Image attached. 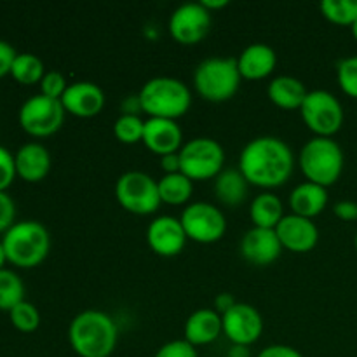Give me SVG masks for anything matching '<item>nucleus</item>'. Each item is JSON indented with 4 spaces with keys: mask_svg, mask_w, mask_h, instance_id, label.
<instances>
[{
    "mask_svg": "<svg viewBox=\"0 0 357 357\" xmlns=\"http://www.w3.org/2000/svg\"><path fill=\"white\" fill-rule=\"evenodd\" d=\"M293 167L295 155L284 139L278 136H258L243 149L237 169L250 185L275 188L291 178Z\"/></svg>",
    "mask_w": 357,
    "mask_h": 357,
    "instance_id": "obj_1",
    "label": "nucleus"
},
{
    "mask_svg": "<svg viewBox=\"0 0 357 357\" xmlns=\"http://www.w3.org/2000/svg\"><path fill=\"white\" fill-rule=\"evenodd\" d=\"M117 340L119 328L107 312L87 309L70 321L68 342L79 357H110Z\"/></svg>",
    "mask_w": 357,
    "mask_h": 357,
    "instance_id": "obj_2",
    "label": "nucleus"
},
{
    "mask_svg": "<svg viewBox=\"0 0 357 357\" xmlns=\"http://www.w3.org/2000/svg\"><path fill=\"white\" fill-rule=\"evenodd\" d=\"M142 112L150 117L176 121L192 105V91L183 80L174 77H153L138 93Z\"/></svg>",
    "mask_w": 357,
    "mask_h": 357,
    "instance_id": "obj_3",
    "label": "nucleus"
},
{
    "mask_svg": "<svg viewBox=\"0 0 357 357\" xmlns=\"http://www.w3.org/2000/svg\"><path fill=\"white\" fill-rule=\"evenodd\" d=\"M7 261L21 268H33L45 260L51 250V236L40 222H16L2 237Z\"/></svg>",
    "mask_w": 357,
    "mask_h": 357,
    "instance_id": "obj_4",
    "label": "nucleus"
},
{
    "mask_svg": "<svg viewBox=\"0 0 357 357\" xmlns=\"http://www.w3.org/2000/svg\"><path fill=\"white\" fill-rule=\"evenodd\" d=\"M298 164L307 181L328 188L342 176L345 164L344 150L333 138L316 136L302 146Z\"/></svg>",
    "mask_w": 357,
    "mask_h": 357,
    "instance_id": "obj_5",
    "label": "nucleus"
},
{
    "mask_svg": "<svg viewBox=\"0 0 357 357\" xmlns=\"http://www.w3.org/2000/svg\"><path fill=\"white\" fill-rule=\"evenodd\" d=\"M194 87L197 94L211 103H222L236 96L241 86V73L236 58L213 56L195 66Z\"/></svg>",
    "mask_w": 357,
    "mask_h": 357,
    "instance_id": "obj_6",
    "label": "nucleus"
},
{
    "mask_svg": "<svg viewBox=\"0 0 357 357\" xmlns=\"http://www.w3.org/2000/svg\"><path fill=\"white\" fill-rule=\"evenodd\" d=\"M225 150L222 143L213 138L199 136L183 143L180 150L181 173L192 181L216 178L223 171Z\"/></svg>",
    "mask_w": 357,
    "mask_h": 357,
    "instance_id": "obj_7",
    "label": "nucleus"
},
{
    "mask_svg": "<svg viewBox=\"0 0 357 357\" xmlns=\"http://www.w3.org/2000/svg\"><path fill=\"white\" fill-rule=\"evenodd\" d=\"M115 197L132 215H152L160 206L159 183L143 171H126L115 183Z\"/></svg>",
    "mask_w": 357,
    "mask_h": 357,
    "instance_id": "obj_8",
    "label": "nucleus"
},
{
    "mask_svg": "<svg viewBox=\"0 0 357 357\" xmlns=\"http://www.w3.org/2000/svg\"><path fill=\"white\" fill-rule=\"evenodd\" d=\"M303 122L316 136L333 138L344 126V107L333 93L326 89L309 91L300 107Z\"/></svg>",
    "mask_w": 357,
    "mask_h": 357,
    "instance_id": "obj_9",
    "label": "nucleus"
},
{
    "mask_svg": "<svg viewBox=\"0 0 357 357\" xmlns=\"http://www.w3.org/2000/svg\"><path fill=\"white\" fill-rule=\"evenodd\" d=\"M65 108L61 100L44 96V94H35L28 98L20 108V124L28 135L44 138V136L54 135L65 122Z\"/></svg>",
    "mask_w": 357,
    "mask_h": 357,
    "instance_id": "obj_10",
    "label": "nucleus"
},
{
    "mask_svg": "<svg viewBox=\"0 0 357 357\" xmlns=\"http://www.w3.org/2000/svg\"><path fill=\"white\" fill-rule=\"evenodd\" d=\"M188 239L201 244H213L227 232V218L222 209L209 202H192L180 216Z\"/></svg>",
    "mask_w": 357,
    "mask_h": 357,
    "instance_id": "obj_11",
    "label": "nucleus"
},
{
    "mask_svg": "<svg viewBox=\"0 0 357 357\" xmlns=\"http://www.w3.org/2000/svg\"><path fill=\"white\" fill-rule=\"evenodd\" d=\"M211 13L201 2H185L169 16V33L183 45L199 44L211 30Z\"/></svg>",
    "mask_w": 357,
    "mask_h": 357,
    "instance_id": "obj_12",
    "label": "nucleus"
},
{
    "mask_svg": "<svg viewBox=\"0 0 357 357\" xmlns=\"http://www.w3.org/2000/svg\"><path fill=\"white\" fill-rule=\"evenodd\" d=\"M223 335L232 342V345L250 347L264 333V317L257 307L250 303L237 302L230 310L222 316Z\"/></svg>",
    "mask_w": 357,
    "mask_h": 357,
    "instance_id": "obj_13",
    "label": "nucleus"
},
{
    "mask_svg": "<svg viewBox=\"0 0 357 357\" xmlns=\"http://www.w3.org/2000/svg\"><path fill=\"white\" fill-rule=\"evenodd\" d=\"M187 239L188 237L180 218H174L171 215L157 216L146 229V243L150 250L164 258L180 255L187 244Z\"/></svg>",
    "mask_w": 357,
    "mask_h": 357,
    "instance_id": "obj_14",
    "label": "nucleus"
},
{
    "mask_svg": "<svg viewBox=\"0 0 357 357\" xmlns=\"http://www.w3.org/2000/svg\"><path fill=\"white\" fill-rule=\"evenodd\" d=\"M279 241L282 248L293 253H307L312 251L319 243V229L316 223L305 216H298L295 213L282 216L281 222L275 227Z\"/></svg>",
    "mask_w": 357,
    "mask_h": 357,
    "instance_id": "obj_15",
    "label": "nucleus"
},
{
    "mask_svg": "<svg viewBox=\"0 0 357 357\" xmlns=\"http://www.w3.org/2000/svg\"><path fill=\"white\" fill-rule=\"evenodd\" d=\"M282 244L279 241L275 229H260L253 227L241 239V255L250 264L265 267L281 257Z\"/></svg>",
    "mask_w": 357,
    "mask_h": 357,
    "instance_id": "obj_16",
    "label": "nucleus"
},
{
    "mask_svg": "<svg viewBox=\"0 0 357 357\" xmlns=\"http://www.w3.org/2000/svg\"><path fill=\"white\" fill-rule=\"evenodd\" d=\"M61 105L66 114L80 119H89L100 114L105 107V93L98 84L89 80L72 82L61 96Z\"/></svg>",
    "mask_w": 357,
    "mask_h": 357,
    "instance_id": "obj_17",
    "label": "nucleus"
},
{
    "mask_svg": "<svg viewBox=\"0 0 357 357\" xmlns=\"http://www.w3.org/2000/svg\"><path fill=\"white\" fill-rule=\"evenodd\" d=\"M142 142L150 152L164 157L167 153L180 152L183 146V131L176 121L150 117L145 121Z\"/></svg>",
    "mask_w": 357,
    "mask_h": 357,
    "instance_id": "obj_18",
    "label": "nucleus"
},
{
    "mask_svg": "<svg viewBox=\"0 0 357 357\" xmlns=\"http://www.w3.org/2000/svg\"><path fill=\"white\" fill-rule=\"evenodd\" d=\"M14 160H16V173L30 183L44 180L52 164L49 150L37 142L24 143L23 146H20V150L14 153Z\"/></svg>",
    "mask_w": 357,
    "mask_h": 357,
    "instance_id": "obj_19",
    "label": "nucleus"
},
{
    "mask_svg": "<svg viewBox=\"0 0 357 357\" xmlns=\"http://www.w3.org/2000/svg\"><path fill=\"white\" fill-rule=\"evenodd\" d=\"M278 65V54L271 45L257 42L244 49L237 58V68L243 79L260 80L271 75Z\"/></svg>",
    "mask_w": 357,
    "mask_h": 357,
    "instance_id": "obj_20",
    "label": "nucleus"
},
{
    "mask_svg": "<svg viewBox=\"0 0 357 357\" xmlns=\"http://www.w3.org/2000/svg\"><path fill=\"white\" fill-rule=\"evenodd\" d=\"M185 340L194 347L213 344L223 333L222 316L215 309H197L185 321Z\"/></svg>",
    "mask_w": 357,
    "mask_h": 357,
    "instance_id": "obj_21",
    "label": "nucleus"
},
{
    "mask_svg": "<svg viewBox=\"0 0 357 357\" xmlns=\"http://www.w3.org/2000/svg\"><path fill=\"white\" fill-rule=\"evenodd\" d=\"M328 204V190L312 181H303L296 185L289 194V208L291 213L312 220L321 215Z\"/></svg>",
    "mask_w": 357,
    "mask_h": 357,
    "instance_id": "obj_22",
    "label": "nucleus"
},
{
    "mask_svg": "<svg viewBox=\"0 0 357 357\" xmlns=\"http://www.w3.org/2000/svg\"><path fill=\"white\" fill-rule=\"evenodd\" d=\"M307 93L309 91H307L305 84L291 75L275 77L267 87V94L272 103L284 110H300Z\"/></svg>",
    "mask_w": 357,
    "mask_h": 357,
    "instance_id": "obj_23",
    "label": "nucleus"
},
{
    "mask_svg": "<svg viewBox=\"0 0 357 357\" xmlns=\"http://www.w3.org/2000/svg\"><path fill=\"white\" fill-rule=\"evenodd\" d=\"M248 180L239 169H223L215 178V195L222 204L239 206L246 201Z\"/></svg>",
    "mask_w": 357,
    "mask_h": 357,
    "instance_id": "obj_24",
    "label": "nucleus"
},
{
    "mask_svg": "<svg viewBox=\"0 0 357 357\" xmlns=\"http://www.w3.org/2000/svg\"><path fill=\"white\" fill-rule=\"evenodd\" d=\"M284 211H282V202L272 192L258 194L250 204V218L255 227L260 229H275L281 222Z\"/></svg>",
    "mask_w": 357,
    "mask_h": 357,
    "instance_id": "obj_25",
    "label": "nucleus"
},
{
    "mask_svg": "<svg viewBox=\"0 0 357 357\" xmlns=\"http://www.w3.org/2000/svg\"><path fill=\"white\" fill-rule=\"evenodd\" d=\"M157 183H159L160 201L171 206L185 204L194 194V181L183 173L164 174L160 180H157Z\"/></svg>",
    "mask_w": 357,
    "mask_h": 357,
    "instance_id": "obj_26",
    "label": "nucleus"
},
{
    "mask_svg": "<svg viewBox=\"0 0 357 357\" xmlns=\"http://www.w3.org/2000/svg\"><path fill=\"white\" fill-rule=\"evenodd\" d=\"M10 75L14 77V80H17L20 84H24V86L37 84L45 75L44 63H42V59L38 56L31 54V52H20L13 63Z\"/></svg>",
    "mask_w": 357,
    "mask_h": 357,
    "instance_id": "obj_27",
    "label": "nucleus"
},
{
    "mask_svg": "<svg viewBox=\"0 0 357 357\" xmlns=\"http://www.w3.org/2000/svg\"><path fill=\"white\" fill-rule=\"evenodd\" d=\"M24 300V284L16 272L9 268L0 271V310H7Z\"/></svg>",
    "mask_w": 357,
    "mask_h": 357,
    "instance_id": "obj_28",
    "label": "nucleus"
},
{
    "mask_svg": "<svg viewBox=\"0 0 357 357\" xmlns=\"http://www.w3.org/2000/svg\"><path fill=\"white\" fill-rule=\"evenodd\" d=\"M319 9L328 21L340 26H352L357 20V0H323Z\"/></svg>",
    "mask_w": 357,
    "mask_h": 357,
    "instance_id": "obj_29",
    "label": "nucleus"
},
{
    "mask_svg": "<svg viewBox=\"0 0 357 357\" xmlns=\"http://www.w3.org/2000/svg\"><path fill=\"white\" fill-rule=\"evenodd\" d=\"M145 121L136 114H122L114 124V135L124 145H135L143 139Z\"/></svg>",
    "mask_w": 357,
    "mask_h": 357,
    "instance_id": "obj_30",
    "label": "nucleus"
},
{
    "mask_svg": "<svg viewBox=\"0 0 357 357\" xmlns=\"http://www.w3.org/2000/svg\"><path fill=\"white\" fill-rule=\"evenodd\" d=\"M9 316L13 326L16 330L23 331V333H31V331L40 326V312H38L33 303L26 302V300L17 303L14 309H10Z\"/></svg>",
    "mask_w": 357,
    "mask_h": 357,
    "instance_id": "obj_31",
    "label": "nucleus"
},
{
    "mask_svg": "<svg viewBox=\"0 0 357 357\" xmlns=\"http://www.w3.org/2000/svg\"><path fill=\"white\" fill-rule=\"evenodd\" d=\"M337 80L347 96L357 100V56H347L338 61Z\"/></svg>",
    "mask_w": 357,
    "mask_h": 357,
    "instance_id": "obj_32",
    "label": "nucleus"
},
{
    "mask_svg": "<svg viewBox=\"0 0 357 357\" xmlns=\"http://www.w3.org/2000/svg\"><path fill=\"white\" fill-rule=\"evenodd\" d=\"M66 87H68V84H66L65 75L61 72H58V70L45 72V75L40 80V94L54 98V100H61Z\"/></svg>",
    "mask_w": 357,
    "mask_h": 357,
    "instance_id": "obj_33",
    "label": "nucleus"
},
{
    "mask_svg": "<svg viewBox=\"0 0 357 357\" xmlns=\"http://www.w3.org/2000/svg\"><path fill=\"white\" fill-rule=\"evenodd\" d=\"M16 160L14 155L0 145V192H6L16 178Z\"/></svg>",
    "mask_w": 357,
    "mask_h": 357,
    "instance_id": "obj_34",
    "label": "nucleus"
},
{
    "mask_svg": "<svg viewBox=\"0 0 357 357\" xmlns=\"http://www.w3.org/2000/svg\"><path fill=\"white\" fill-rule=\"evenodd\" d=\"M153 357H199L197 351L192 344H188L187 340H171L167 344H164L162 347H159V351L155 352Z\"/></svg>",
    "mask_w": 357,
    "mask_h": 357,
    "instance_id": "obj_35",
    "label": "nucleus"
},
{
    "mask_svg": "<svg viewBox=\"0 0 357 357\" xmlns=\"http://www.w3.org/2000/svg\"><path fill=\"white\" fill-rule=\"evenodd\" d=\"M16 218V204L7 192H0V232L6 234L14 225Z\"/></svg>",
    "mask_w": 357,
    "mask_h": 357,
    "instance_id": "obj_36",
    "label": "nucleus"
},
{
    "mask_svg": "<svg viewBox=\"0 0 357 357\" xmlns=\"http://www.w3.org/2000/svg\"><path fill=\"white\" fill-rule=\"evenodd\" d=\"M16 49H14L9 42L0 38V77L10 73V68H13V63L14 59H16Z\"/></svg>",
    "mask_w": 357,
    "mask_h": 357,
    "instance_id": "obj_37",
    "label": "nucleus"
},
{
    "mask_svg": "<svg viewBox=\"0 0 357 357\" xmlns=\"http://www.w3.org/2000/svg\"><path fill=\"white\" fill-rule=\"evenodd\" d=\"M333 213L337 218L344 220V222H356L357 220V202L354 201H338L333 206Z\"/></svg>",
    "mask_w": 357,
    "mask_h": 357,
    "instance_id": "obj_38",
    "label": "nucleus"
},
{
    "mask_svg": "<svg viewBox=\"0 0 357 357\" xmlns=\"http://www.w3.org/2000/svg\"><path fill=\"white\" fill-rule=\"evenodd\" d=\"M257 357H303V356L300 354L295 347H291V345L275 344V345H268V347H265Z\"/></svg>",
    "mask_w": 357,
    "mask_h": 357,
    "instance_id": "obj_39",
    "label": "nucleus"
},
{
    "mask_svg": "<svg viewBox=\"0 0 357 357\" xmlns=\"http://www.w3.org/2000/svg\"><path fill=\"white\" fill-rule=\"evenodd\" d=\"M160 167H162V169H164V174L181 173L180 152H176V153H167V155L160 157Z\"/></svg>",
    "mask_w": 357,
    "mask_h": 357,
    "instance_id": "obj_40",
    "label": "nucleus"
},
{
    "mask_svg": "<svg viewBox=\"0 0 357 357\" xmlns=\"http://www.w3.org/2000/svg\"><path fill=\"white\" fill-rule=\"evenodd\" d=\"M236 303H237L236 298H234L230 293H220V295L215 298V310L220 314V316H223V314H225L227 310L232 309Z\"/></svg>",
    "mask_w": 357,
    "mask_h": 357,
    "instance_id": "obj_41",
    "label": "nucleus"
},
{
    "mask_svg": "<svg viewBox=\"0 0 357 357\" xmlns=\"http://www.w3.org/2000/svg\"><path fill=\"white\" fill-rule=\"evenodd\" d=\"M201 3L209 10V13H213V10L223 9V7L229 6V0H201Z\"/></svg>",
    "mask_w": 357,
    "mask_h": 357,
    "instance_id": "obj_42",
    "label": "nucleus"
},
{
    "mask_svg": "<svg viewBox=\"0 0 357 357\" xmlns=\"http://www.w3.org/2000/svg\"><path fill=\"white\" fill-rule=\"evenodd\" d=\"M229 357H250V349L244 345H232L229 351Z\"/></svg>",
    "mask_w": 357,
    "mask_h": 357,
    "instance_id": "obj_43",
    "label": "nucleus"
},
{
    "mask_svg": "<svg viewBox=\"0 0 357 357\" xmlns=\"http://www.w3.org/2000/svg\"><path fill=\"white\" fill-rule=\"evenodd\" d=\"M6 261H7L6 251H3V246H2V243H0V271H2V268H3V264H6Z\"/></svg>",
    "mask_w": 357,
    "mask_h": 357,
    "instance_id": "obj_44",
    "label": "nucleus"
},
{
    "mask_svg": "<svg viewBox=\"0 0 357 357\" xmlns=\"http://www.w3.org/2000/svg\"><path fill=\"white\" fill-rule=\"evenodd\" d=\"M351 30H352V35H354V38L357 40V20L354 21V24L351 26Z\"/></svg>",
    "mask_w": 357,
    "mask_h": 357,
    "instance_id": "obj_45",
    "label": "nucleus"
},
{
    "mask_svg": "<svg viewBox=\"0 0 357 357\" xmlns=\"http://www.w3.org/2000/svg\"><path fill=\"white\" fill-rule=\"evenodd\" d=\"M354 246H356V251H357V234H356V237H354Z\"/></svg>",
    "mask_w": 357,
    "mask_h": 357,
    "instance_id": "obj_46",
    "label": "nucleus"
}]
</instances>
